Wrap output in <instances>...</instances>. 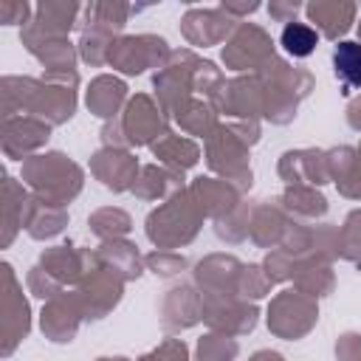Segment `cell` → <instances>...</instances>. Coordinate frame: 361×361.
Wrapping results in <instances>:
<instances>
[{
    "mask_svg": "<svg viewBox=\"0 0 361 361\" xmlns=\"http://www.w3.org/2000/svg\"><path fill=\"white\" fill-rule=\"evenodd\" d=\"M282 45H285V51L288 54H293V56H307V54H313V48H316V42H319V34L310 28V25H305V23H288L285 28H282Z\"/></svg>",
    "mask_w": 361,
    "mask_h": 361,
    "instance_id": "obj_2",
    "label": "cell"
},
{
    "mask_svg": "<svg viewBox=\"0 0 361 361\" xmlns=\"http://www.w3.org/2000/svg\"><path fill=\"white\" fill-rule=\"evenodd\" d=\"M333 71L347 87H361V42H338L333 51Z\"/></svg>",
    "mask_w": 361,
    "mask_h": 361,
    "instance_id": "obj_1",
    "label": "cell"
}]
</instances>
